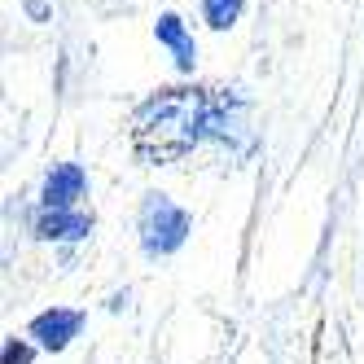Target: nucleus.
Masks as SVG:
<instances>
[{"label": "nucleus", "instance_id": "nucleus-1", "mask_svg": "<svg viewBox=\"0 0 364 364\" xmlns=\"http://www.w3.org/2000/svg\"><path fill=\"white\" fill-rule=\"evenodd\" d=\"M228 149L232 159L255 145L250 101L242 88L176 84L132 106V149L145 167L185 163L193 149Z\"/></svg>", "mask_w": 364, "mask_h": 364}, {"label": "nucleus", "instance_id": "nucleus-2", "mask_svg": "<svg viewBox=\"0 0 364 364\" xmlns=\"http://www.w3.org/2000/svg\"><path fill=\"white\" fill-rule=\"evenodd\" d=\"M193 237V215L163 189H145L136 202V246L145 259H171Z\"/></svg>", "mask_w": 364, "mask_h": 364}, {"label": "nucleus", "instance_id": "nucleus-3", "mask_svg": "<svg viewBox=\"0 0 364 364\" xmlns=\"http://www.w3.org/2000/svg\"><path fill=\"white\" fill-rule=\"evenodd\" d=\"M88 171L84 163H75V159H62L44 171L40 180V193H36V211H75V206H84L88 198Z\"/></svg>", "mask_w": 364, "mask_h": 364}, {"label": "nucleus", "instance_id": "nucleus-4", "mask_svg": "<svg viewBox=\"0 0 364 364\" xmlns=\"http://www.w3.org/2000/svg\"><path fill=\"white\" fill-rule=\"evenodd\" d=\"M84 325H88V316H84L80 307H44V311H36V316H31L27 338H31L40 351L62 355L75 338L84 333Z\"/></svg>", "mask_w": 364, "mask_h": 364}, {"label": "nucleus", "instance_id": "nucleus-5", "mask_svg": "<svg viewBox=\"0 0 364 364\" xmlns=\"http://www.w3.org/2000/svg\"><path fill=\"white\" fill-rule=\"evenodd\" d=\"M97 228V215L88 206L75 211H31V237L36 242H53V246H84Z\"/></svg>", "mask_w": 364, "mask_h": 364}, {"label": "nucleus", "instance_id": "nucleus-6", "mask_svg": "<svg viewBox=\"0 0 364 364\" xmlns=\"http://www.w3.org/2000/svg\"><path fill=\"white\" fill-rule=\"evenodd\" d=\"M154 40H159V48H167V53H171V66L180 75H193L198 70V36H193V27L185 22V14L163 9L159 18H154Z\"/></svg>", "mask_w": 364, "mask_h": 364}, {"label": "nucleus", "instance_id": "nucleus-7", "mask_svg": "<svg viewBox=\"0 0 364 364\" xmlns=\"http://www.w3.org/2000/svg\"><path fill=\"white\" fill-rule=\"evenodd\" d=\"M246 5H250V0H198V14H202V22L211 31H232L242 22Z\"/></svg>", "mask_w": 364, "mask_h": 364}, {"label": "nucleus", "instance_id": "nucleus-8", "mask_svg": "<svg viewBox=\"0 0 364 364\" xmlns=\"http://www.w3.org/2000/svg\"><path fill=\"white\" fill-rule=\"evenodd\" d=\"M36 343L31 338H18V333H9L5 343H0V364H36Z\"/></svg>", "mask_w": 364, "mask_h": 364}, {"label": "nucleus", "instance_id": "nucleus-9", "mask_svg": "<svg viewBox=\"0 0 364 364\" xmlns=\"http://www.w3.org/2000/svg\"><path fill=\"white\" fill-rule=\"evenodd\" d=\"M27 14H31L36 22H44V18H48V5H44V0H27Z\"/></svg>", "mask_w": 364, "mask_h": 364}, {"label": "nucleus", "instance_id": "nucleus-10", "mask_svg": "<svg viewBox=\"0 0 364 364\" xmlns=\"http://www.w3.org/2000/svg\"><path fill=\"white\" fill-rule=\"evenodd\" d=\"M106 307H110V311H123V307H127V290H123V294H110Z\"/></svg>", "mask_w": 364, "mask_h": 364}]
</instances>
